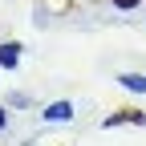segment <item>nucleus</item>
<instances>
[{"mask_svg": "<svg viewBox=\"0 0 146 146\" xmlns=\"http://www.w3.org/2000/svg\"><path fill=\"white\" fill-rule=\"evenodd\" d=\"M73 102H53V106H45V114H41V122L45 126H69L73 122Z\"/></svg>", "mask_w": 146, "mask_h": 146, "instance_id": "1", "label": "nucleus"}, {"mask_svg": "<svg viewBox=\"0 0 146 146\" xmlns=\"http://www.w3.org/2000/svg\"><path fill=\"white\" fill-rule=\"evenodd\" d=\"M122 122H130V126H146V114H142V110H118V114H110L102 126H106V130H114V126H122Z\"/></svg>", "mask_w": 146, "mask_h": 146, "instance_id": "2", "label": "nucleus"}, {"mask_svg": "<svg viewBox=\"0 0 146 146\" xmlns=\"http://www.w3.org/2000/svg\"><path fill=\"white\" fill-rule=\"evenodd\" d=\"M21 53H25L21 41H4V45H0V69H16V65H21Z\"/></svg>", "mask_w": 146, "mask_h": 146, "instance_id": "3", "label": "nucleus"}, {"mask_svg": "<svg viewBox=\"0 0 146 146\" xmlns=\"http://www.w3.org/2000/svg\"><path fill=\"white\" fill-rule=\"evenodd\" d=\"M114 81L122 89H130V94H146V73H118Z\"/></svg>", "mask_w": 146, "mask_h": 146, "instance_id": "4", "label": "nucleus"}, {"mask_svg": "<svg viewBox=\"0 0 146 146\" xmlns=\"http://www.w3.org/2000/svg\"><path fill=\"white\" fill-rule=\"evenodd\" d=\"M4 106H16V110H25V106H33V98L16 89V94H8V102H4Z\"/></svg>", "mask_w": 146, "mask_h": 146, "instance_id": "5", "label": "nucleus"}, {"mask_svg": "<svg viewBox=\"0 0 146 146\" xmlns=\"http://www.w3.org/2000/svg\"><path fill=\"white\" fill-rule=\"evenodd\" d=\"M138 4H142V0H114L118 12H130V8H138Z\"/></svg>", "mask_w": 146, "mask_h": 146, "instance_id": "6", "label": "nucleus"}, {"mask_svg": "<svg viewBox=\"0 0 146 146\" xmlns=\"http://www.w3.org/2000/svg\"><path fill=\"white\" fill-rule=\"evenodd\" d=\"M4 126H8V106L0 102V130H4Z\"/></svg>", "mask_w": 146, "mask_h": 146, "instance_id": "7", "label": "nucleus"}]
</instances>
